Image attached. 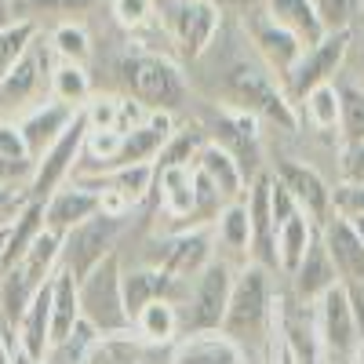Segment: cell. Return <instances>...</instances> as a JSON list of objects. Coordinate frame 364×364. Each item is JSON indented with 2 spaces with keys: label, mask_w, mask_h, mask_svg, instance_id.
Segmentation results:
<instances>
[{
  "label": "cell",
  "mask_w": 364,
  "mask_h": 364,
  "mask_svg": "<svg viewBox=\"0 0 364 364\" xmlns=\"http://www.w3.org/2000/svg\"><path fill=\"white\" fill-rule=\"evenodd\" d=\"M277 310H281V295H273V273L259 262H248L237 269L223 331L230 339H237L248 353L259 346L266 353L269 336L277 328Z\"/></svg>",
  "instance_id": "obj_1"
},
{
  "label": "cell",
  "mask_w": 364,
  "mask_h": 364,
  "mask_svg": "<svg viewBox=\"0 0 364 364\" xmlns=\"http://www.w3.org/2000/svg\"><path fill=\"white\" fill-rule=\"evenodd\" d=\"M223 95H226V106L248 109L252 117L269 120V124H277L281 132H299L295 102L288 99L284 84L262 63H248V58L245 63H233L223 77Z\"/></svg>",
  "instance_id": "obj_2"
},
{
  "label": "cell",
  "mask_w": 364,
  "mask_h": 364,
  "mask_svg": "<svg viewBox=\"0 0 364 364\" xmlns=\"http://www.w3.org/2000/svg\"><path fill=\"white\" fill-rule=\"evenodd\" d=\"M120 77H124L132 99L142 102L149 113H175L186 102V77L157 51H135L120 58Z\"/></svg>",
  "instance_id": "obj_3"
},
{
  "label": "cell",
  "mask_w": 364,
  "mask_h": 364,
  "mask_svg": "<svg viewBox=\"0 0 364 364\" xmlns=\"http://www.w3.org/2000/svg\"><path fill=\"white\" fill-rule=\"evenodd\" d=\"M237 269L226 259L208 262L197 277L186 284V295L178 299V336L186 331H211V328H223L226 321V306H230V295H233V281H237Z\"/></svg>",
  "instance_id": "obj_4"
},
{
  "label": "cell",
  "mask_w": 364,
  "mask_h": 364,
  "mask_svg": "<svg viewBox=\"0 0 364 364\" xmlns=\"http://www.w3.org/2000/svg\"><path fill=\"white\" fill-rule=\"evenodd\" d=\"M120 277H124V266H120V255L113 252L109 259H102L95 269H91L84 281H77L80 314L99 336H124V331H132Z\"/></svg>",
  "instance_id": "obj_5"
},
{
  "label": "cell",
  "mask_w": 364,
  "mask_h": 364,
  "mask_svg": "<svg viewBox=\"0 0 364 364\" xmlns=\"http://www.w3.org/2000/svg\"><path fill=\"white\" fill-rule=\"evenodd\" d=\"M146 255V266H157L164 269L168 277H175L178 284H190L197 273L219 259V248H215V230L211 226H190V230H175L168 237H157Z\"/></svg>",
  "instance_id": "obj_6"
},
{
  "label": "cell",
  "mask_w": 364,
  "mask_h": 364,
  "mask_svg": "<svg viewBox=\"0 0 364 364\" xmlns=\"http://www.w3.org/2000/svg\"><path fill=\"white\" fill-rule=\"evenodd\" d=\"M314 328H317V343H321V364H350L360 336L350 314V295L346 284H336L314 302Z\"/></svg>",
  "instance_id": "obj_7"
},
{
  "label": "cell",
  "mask_w": 364,
  "mask_h": 364,
  "mask_svg": "<svg viewBox=\"0 0 364 364\" xmlns=\"http://www.w3.org/2000/svg\"><path fill=\"white\" fill-rule=\"evenodd\" d=\"M164 26L178 55L197 63L215 44L219 29H223V11L215 8V0H171L164 8Z\"/></svg>",
  "instance_id": "obj_8"
},
{
  "label": "cell",
  "mask_w": 364,
  "mask_h": 364,
  "mask_svg": "<svg viewBox=\"0 0 364 364\" xmlns=\"http://www.w3.org/2000/svg\"><path fill=\"white\" fill-rule=\"evenodd\" d=\"M84 139H87V117L77 109L73 124H70L63 135H58L37 161H33L26 197L48 200L55 190H63V186H66V178H70L73 168H77V161H80V154H84Z\"/></svg>",
  "instance_id": "obj_9"
},
{
  "label": "cell",
  "mask_w": 364,
  "mask_h": 364,
  "mask_svg": "<svg viewBox=\"0 0 364 364\" xmlns=\"http://www.w3.org/2000/svg\"><path fill=\"white\" fill-rule=\"evenodd\" d=\"M120 230H124V219H109V215H102V211L91 215L87 223L73 226L63 237V259H58V266H63L66 273H73L77 281H84L102 259H109L117 252Z\"/></svg>",
  "instance_id": "obj_10"
},
{
  "label": "cell",
  "mask_w": 364,
  "mask_h": 364,
  "mask_svg": "<svg viewBox=\"0 0 364 364\" xmlns=\"http://www.w3.org/2000/svg\"><path fill=\"white\" fill-rule=\"evenodd\" d=\"M350 51H353V29H343V33H328L321 44L306 48V51H302V58H299V66L291 70V77L284 80L288 99L299 106L314 87L336 84L343 63L350 58Z\"/></svg>",
  "instance_id": "obj_11"
},
{
  "label": "cell",
  "mask_w": 364,
  "mask_h": 364,
  "mask_svg": "<svg viewBox=\"0 0 364 364\" xmlns=\"http://www.w3.org/2000/svg\"><path fill=\"white\" fill-rule=\"evenodd\" d=\"M208 139L211 142H219L223 149H230V154L237 157V164L245 168L248 182L266 171L262 168V142H259V117H252L248 109H237V106H219L215 117H211V124H208Z\"/></svg>",
  "instance_id": "obj_12"
},
{
  "label": "cell",
  "mask_w": 364,
  "mask_h": 364,
  "mask_svg": "<svg viewBox=\"0 0 364 364\" xmlns=\"http://www.w3.org/2000/svg\"><path fill=\"white\" fill-rule=\"evenodd\" d=\"M51 84V48L41 44V37L29 44V51L18 58V66L0 84V113L26 109L41 95V87Z\"/></svg>",
  "instance_id": "obj_13"
},
{
  "label": "cell",
  "mask_w": 364,
  "mask_h": 364,
  "mask_svg": "<svg viewBox=\"0 0 364 364\" xmlns=\"http://www.w3.org/2000/svg\"><path fill=\"white\" fill-rule=\"evenodd\" d=\"M168 364H252V353L223 328L186 331L168 346Z\"/></svg>",
  "instance_id": "obj_14"
},
{
  "label": "cell",
  "mask_w": 364,
  "mask_h": 364,
  "mask_svg": "<svg viewBox=\"0 0 364 364\" xmlns=\"http://www.w3.org/2000/svg\"><path fill=\"white\" fill-rule=\"evenodd\" d=\"M248 37L255 44V55H259V63L277 77L281 84L291 77V70L299 66V58H302V41L291 37L288 29H281L277 22H269L266 15H255L248 22Z\"/></svg>",
  "instance_id": "obj_15"
},
{
  "label": "cell",
  "mask_w": 364,
  "mask_h": 364,
  "mask_svg": "<svg viewBox=\"0 0 364 364\" xmlns=\"http://www.w3.org/2000/svg\"><path fill=\"white\" fill-rule=\"evenodd\" d=\"M273 175H277V182L295 197V204L306 211L317 226L331 219V186L321 178L317 168L302 164V161H277Z\"/></svg>",
  "instance_id": "obj_16"
},
{
  "label": "cell",
  "mask_w": 364,
  "mask_h": 364,
  "mask_svg": "<svg viewBox=\"0 0 364 364\" xmlns=\"http://www.w3.org/2000/svg\"><path fill=\"white\" fill-rule=\"evenodd\" d=\"M120 288H124V310H128V321H135L149 302L157 299H171L178 306V299L186 295V284H178L175 277H168L164 269L157 266H135V269H124L120 277Z\"/></svg>",
  "instance_id": "obj_17"
},
{
  "label": "cell",
  "mask_w": 364,
  "mask_h": 364,
  "mask_svg": "<svg viewBox=\"0 0 364 364\" xmlns=\"http://www.w3.org/2000/svg\"><path fill=\"white\" fill-rule=\"evenodd\" d=\"M91 215H99V193L84 182H70L44 200V230H51L55 237H66L73 226L87 223Z\"/></svg>",
  "instance_id": "obj_18"
},
{
  "label": "cell",
  "mask_w": 364,
  "mask_h": 364,
  "mask_svg": "<svg viewBox=\"0 0 364 364\" xmlns=\"http://www.w3.org/2000/svg\"><path fill=\"white\" fill-rule=\"evenodd\" d=\"M321 240L336 262V273L343 284H364V245L360 237L353 233L350 219L331 215L328 223H321Z\"/></svg>",
  "instance_id": "obj_19"
},
{
  "label": "cell",
  "mask_w": 364,
  "mask_h": 364,
  "mask_svg": "<svg viewBox=\"0 0 364 364\" xmlns=\"http://www.w3.org/2000/svg\"><path fill=\"white\" fill-rule=\"evenodd\" d=\"M73 117H77V109H70V106H63V102H55V99L29 106V109L18 117V132H22L26 146H29V157L37 161L44 149L73 124Z\"/></svg>",
  "instance_id": "obj_20"
},
{
  "label": "cell",
  "mask_w": 364,
  "mask_h": 364,
  "mask_svg": "<svg viewBox=\"0 0 364 364\" xmlns=\"http://www.w3.org/2000/svg\"><path fill=\"white\" fill-rule=\"evenodd\" d=\"M193 168L223 193L226 204H230V200H245V193H248V175H245V168L237 164V157L230 154V149H223L219 142L208 139V142L200 146Z\"/></svg>",
  "instance_id": "obj_21"
},
{
  "label": "cell",
  "mask_w": 364,
  "mask_h": 364,
  "mask_svg": "<svg viewBox=\"0 0 364 364\" xmlns=\"http://www.w3.org/2000/svg\"><path fill=\"white\" fill-rule=\"evenodd\" d=\"M215 230V248L219 259L233 262V266H248L252 262V219H248V204L245 200H230L219 219L211 223Z\"/></svg>",
  "instance_id": "obj_22"
},
{
  "label": "cell",
  "mask_w": 364,
  "mask_h": 364,
  "mask_svg": "<svg viewBox=\"0 0 364 364\" xmlns=\"http://www.w3.org/2000/svg\"><path fill=\"white\" fill-rule=\"evenodd\" d=\"M44 233V200L26 197L22 208L11 215V223L4 226V252H0V273H8L11 266H18L26 259V252L37 245V237Z\"/></svg>",
  "instance_id": "obj_23"
},
{
  "label": "cell",
  "mask_w": 364,
  "mask_h": 364,
  "mask_svg": "<svg viewBox=\"0 0 364 364\" xmlns=\"http://www.w3.org/2000/svg\"><path fill=\"white\" fill-rule=\"evenodd\" d=\"M336 284H343V281H339L336 262H331V255H328V248H324V240H321V233H317V240L310 245L306 259H302L299 269L291 273L295 299H299V302H306V306H314V302H317L324 291H331Z\"/></svg>",
  "instance_id": "obj_24"
},
{
  "label": "cell",
  "mask_w": 364,
  "mask_h": 364,
  "mask_svg": "<svg viewBox=\"0 0 364 364\" xmlns=\"http://www.w3.org/2000/svg\"><path fill=\"white\" fill-rule=\"evenodd\" d=\"M269 22H277L281 29H288L291 37L302 41V48H314L328 37V29L317 15V4L314 0H266V11H262Z\"/></svg>",
  "instance_id": "obj_25"
},
{
  "label": "cell",
  "mask_w": 364,
  "mask_h": 364,
  "mask_svg": "<svg viewBox=\"0 0 364 364\" xmlns=\"http://www.w3.org/2000/svg\"><path fill=\"white\" fill-rule=\"evenodd\" d=\"M15 346L26 353V357H33L37 364L44 360L48 346H51V281L33 295V302L26 306L18 328H15Z\"/></svg>",
  "instance_id": "obj_26"
},
{
  "label": "cell",
  "mask_w": 364,
  "mask_h": 364,
  "mask_svg": "<svg viewBox=\"0 0 364 364\" xmlns=\"http://www.w3.org/2000/svg\"><path fill=\"white\" fill-rule=\"evenodd\" d=\"M157 200H161V211L168 219H186L190 230L193 223V208H197V175L193 168H161L157 171Z\"/></svg>",
  "instance_id": "obj_27"
},
{
  "label": "cell",
  "mask_w": 364,
  "mask_h": 364,
  "mask_svg": "<svg viewBox=\"0 0 364 364\" xmlns=\"http://www.w3.org/2000/svg\"><path fill=\"white\" fill-rule=\"evenodd\" d=\"M80 321H84V314H80L77 277L58 266L55 277H51V343L73 336V328H77Z\"/></svg>",
  "instance_id": "obj_28"
},
{
  "label": "cell",
  "mask_w": 364,
  "mask_h": 364,
  "mask_svg": "<svg viewBox=\"0 0 364 364\" xmlns=\"http://www.w3.org/2000/svg\"><path fill=\"white\" fill-rule=\"evenodd\" d=\"M178 306L171 299H157L132 321V336L146 346H171L178 339Z\"/></svg>",
  "instance_id": "obj_29"
},
{
  "label": "cell",
  "mask_w": 364,
  "mask_h": 364,
  "mask_svg": "<svg viewBox=\"0 0 364 364\" xmlns=\"http://www.w3.org/2000/svg\"><path fill=\"white\" fill-rule=\"evenodd\" d=\"M321 226L306 215V211H299V215H291L281 230H277V262H281V273L284 277H291V273L299 269V262L306 259L310 245L317 240Z\"/></svg>",
  "instance_id": "obj_30"
},
{
  "label": "cell",
  "mask_w": 364,
  "mask_h": 364,
  "mask_svg": "<svg viewBox=\"0 0 364 364\" xmlns=\"http://www.w3.org/2000/svg\"><path fill=\"white\" fill-rule=\"evenodd\" d=\"M84 186H113L117 193H124L132 208H139L157 186V168L154 164H128V168H113L106 175H91V178H80Z\"/></svg>",
  "instance_id": "obj_31"
},
{
  "label": "cell",
  "mask_w": 364,
  "mask_h": 364,
  "mask_svg": "<svg viewBox=\"0 0 364 364\" xmlns=\"http://www.w3.org/2000/svg\"><path fill=\"white\" fill-rule=\"evenodd\" d=\"M48 95H51L55 102L70 106V109H84V106H87V99L95 95V91H91L87 66H80V63H63V58H58V63L51 66Z\"/></svg>",
  "instance_id": "obj_32"
},
{
  "label": "cell",
  "mask_w": 364,
  "mask_h": 364,
  "mask_svg": "<svg viewBox=\"0 0 364 364\" xmlns=\"http://www.w3.org/2000/svg\"><path fill=\"white\" fill-rule=\"evenodd\" d=\"M299 124H310L314 132H339V87L321 84L299 106Z\"/></svg>",
  "instance_id": "obj_33"
},
{
  "label": "cell",
  "mask_w": 364,
  "mask_h": 364,
  "mask_svg": "<svg viewBox=\"0 0 364 364\" xmlns=\"http://www.w3.org/2000/svg\"><path fill=\"white\" fill-rule=\"evenodd\" d=\"M37 41V18H8L0 26V84L18 66V58Z\"/></svg>",
  "instance_id": "obj_34"
},
{
  "label": "cell",
  "mask_w": 364,
  "mask_h": 364,
  "mask_svg": "<svg viewBox=\"0 0 364 364\" xmlns=\"http://www.w3.org/2000/svg\"><path fill=\"white\" fill-rule=\"evenodd\" d=\"M339 87V135L346 142H364V84L336 80Z\"/></svg>",
  "instance_id": "obj_35"
},
{
  "label": "cell",
  "mask_w": 364,
  "mask_h": 364,
  "mask_svg": "<svg viewBox=\"0 0 364 364\" xmlns=\"http://www.w3.org/2000/svg\"><path fill=\"white\" fill-rule=\"evenodd\" d=\"M95 343H99V331L91 328L87 321H80L73 328V336H66V339H58V343L48 346L41 364H87V353H91Z\"/></svg>",
  "instance_id": "obj_36"
},
{
  "label": "cell",
  "mask_w": 364,
  "mask_h": 364,
  "mask_svg": "<svg viewBox=\"0 0 364 364\" xmlns=\"http://www.w3.org/2000/svg\"><path fill=\"white\" fill-rule=\"evenodd\" d=\"M51 55H58L63 63H80V66H87V58H91V37H87V29L80 26V22H73V18H66V22H58L55 29H51Z\"/></svg>",
  "instance_id": "obj_37"
},
{
  "label": "cell",
  "mask_w": 364,
  "mask_h": 364,
  "mask_svg": "<svg viewBox=\"0 0 364 364\" xmlns=\"http://www.w3.org/2000/svg\"><path fill=\"white\" fill-rule=\"evenodd\" d=\"M204 142H208V132H200V128H178L168 139V146L161 149V157L154 161V168L157 171L161 168H193V161H197Z\"/></svg>",
  "instance_id": "obj_38"
},
{
  "label": "cell",
  "mask_w": 364,
  "mask_h": 364,
  "mask_svg": "<svg viewBox=\"0 0 364 364\" xmlns=\"http://www.w3.org/2000/svg\"><path fill=\"white\" fill-rule=\"evenodd\" d=\"M109 11L128 33H139L157 22V0H109Z\"/></svg>",
  "instance_id": "obj_39"
},
{
  "label": "cell",
  "mask_w": 364,
  "mask_h": 364,
  "mask_svg": "<svg viewBox=\"0 0 364 364\" xmlns=\"http://www.w3.org/2000/svg\"><path fill=\"white\" fill-rule=\"evenodd\" d=\"M314 4H317V15L328 33L353 29V22L360 18V0H314Z\"/></svg>",
  "instance_id": "obj_40"
},
{
  "label": "cell",
  "mask_w": 364,
  "mask_h": 364,
  "mask_svg": "<svg viewBox=\"0 0 364 364\" xmlns=\"http://www.w3.org/2000/svg\"><path fill=\"white\" fill-rule=\"evenodd\" d=\"M0 161L4 164H18V168H33L29 146L18 132V120H0Z\"/></svg>",
  "instance_id": "obj_41"
},
{
  "label": "cell",
  "mask_w": 364,
  "mask_h": 364,
  "mask_svg": "<svg viewBox=\"0 0 364 364\" xmlns=\"http://www.w3.org/2000/svg\"><path fill=\"white\" fill-rule=\"evenodd\" d=\"M80 113L87 117V128H91V132H117L120 99H117V95H91Z\"/></svg>",
  "instance_id": "obj_42"
},
{
  "label": "cell",
  "mask_w": 364,
  "mask_h": 364,
  "mask_svg": "<svg viewBox=\"0 0 364 364\" xmlns=\"http://www.w3.org/2000/svg\"><path fill=\"white\" fill-rule=\"evenodd\" d=\"M331 215H343V219L364 215V186H353V182L331 186Z\"/></svg>",
  "instance_id": "obj_43"
},
{
  "label": "cell",
  "mask_w": 364,
  "mask_h": 364,
  "mask_svg": "<svg viewBox=\"0 0 364 364\" xmlns=\"http://www.w3.org/2000/svg\"><path fill=\"white\" fill-rule=\"evenodd\" d=\"M339 175L343 182H353V186H364V142H346L339 154Z\"/></svg>",
  "instance_id": "obj_44"
},
{
  "label": "cell",
  "mask_w": 364,
  "mask_h": 364,
  "mask_svg": "<svg viewBox=\"0 0 364 364\" xmlns=\"http://www.w3.org/2000/svg\"><path fill=\"white\" fill-rule=\"evenodd\" d=\"M95 0H26L33 15H84Z\"/></svg>",
  "instance_id": "obj_45"
},
{
  "label": "cell",
  "mask_w": 364,
  "mask_h": 364,
  "mask_svg": "<svg viewBox=\"0 0 364 364\" xmlns=\"http://www.w3.org/2000/svg\"><path fill=\"white\" fill-rule=\"evenodd\" d=\"M346 295H350V314L357 324V336L364 343V284H346Z\"/></svg>",
  "instance_id": "obj_46"
},
{
  "label": "cell",
  "mask_w": 364,
  "mask_h": 364,
  "mask_svg": "<svg viewBox=\"0 0 364 364\" xmlns=\"http://www.w3.org/2000/svg\"><path fill=\"white\" fill-rule=\"evenodd\" d=\"M22 200H26V197H18L15 182L0 178V215H15V211L22 208Z\"/></svg>",
  "instance_id": "obj_47"
},
{
  "label": "cell",
  "mask_w": 364,
  "mask_h": 364,
  "mask_svg": "<svg viewBox=\"0 0 364 364\" xmlns=\"http://www.w3.org/2000/svg\"><path fill=\"white\" fill-rule=\"evenodd\" d=\"M215 8L223 15H248V11L259 8V0H215Z\"/></svg>",
  "instance_id": "obj_48"
},
{
  "label": "cell",
  "mask_w": 364,
  "mask_h": 364,
  "mask_svg": "<svg viewBox=\"0 0 364 364\" xmlns=\"http://www.w3.org/2000/svg\"><path fill=\"white\" fill-rule=\"evenodd\" d=\"M353 55H357V66L364 73V33H353Z\"/></svg>",
  "instance_id": "obj_49"
},
{
  "label": "cell",
  "mask_w": 364,
  "mask_h": 364,
  "mask_svg": "<svg viewBox=\"0 0 364 364\" xmlns=\"http://www.w3.org/2000/svg\"><path fill=\"white\" fill-rule=\"evenodd\" d=\"M350 226H353V233L360 237V245H364V215H353V219H350Z\"/></svg>",
  "instance_id": "obj_50"
},
{
  "label": "cell",
  "mask_w": 364,
  "mask_h": 364,
  "mask_svg": "<svg viewBox=\"0 0 364 364\" xmlns=\"http://www.w3.org/2000/svg\"><path fill=\"white\" fill-rule=\"evenodd\" d=\"M11 364H37V360H33V357H26L22 350H15V353H11Z\"/></svg>",
  "instance_id": "obj_51"
},
{
  "label": "cell",
  "mask_w": 364,
  "mask_h": 364,
  "mask_svg": "<svg viewBox=\"0 0 364 364\" xmlns=\"http://www.w3.org/2000/svg\"><path fill=\"white\" fill-rule=\"evenodd\" d=\"M350 364H364V343L357 346V353H353V360H350Z\"/></svg>",
  "instance_id": "obj_52"
},
{
  "label": "cell",
  "mask_w": 364,
  "mask_h": 364,
  "mask_svg": "<svg viewBox=\"0 0 364 364\" xmlns=\"http://www.w3.org/2000/svg\"><path fill=\"white\" fill-rule=\"evenodd\" d=\"M8 223H11V215H0V230H4Z\"/></svg>",
  "instance_id": "obj_53"
},
{
  "label": "cell",
  "mask_w": 364,
  "mask_h": 364,
  "mask_svg": "<svg viewBox=\"0 0 364 364\" xmlns=\"http://www.w3.org/2000/svg\"><path fill=\"white\" fill-rule=\"evenodd\" d=\"M0 252H4V230H0Z\"/></svg>",
  "instance_id": "obj_54"
},
{
  "label": "cell",
  "mask_w": 364,
  "mask_h": 364,
  "mask_svg": "<svg viewBox=\"0 0 364 364\" xmlns=\"http://www.w3.org/2000/svg\"><path fill=\"white\" fill-rule=\"evenodd\" d=\"M357 22H364V0H360V18H357Z\"/></svg>",
  "instance_id": "obj_55"
},
{
  "label": "cell",
  "mask_w": 364,
  "mask_h": 364,
  "mask_svg": "<svg viewBox=\"0 0 364 364\" xmlns=\"http://www.w3.org/2000/svg\"><path fill=\"white\" fill-rule=\"evenodd\" d=\"M0 15H4V0H0Z\"/></svg>",
  "instance_id": "obj_56"
}]
</instances>
